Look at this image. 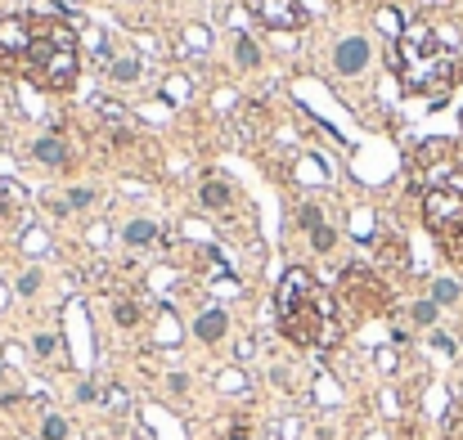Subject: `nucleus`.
Returning a JSON list of instances; mask_svg holds the SVG:
<instances>
[{"label":"nucleus","mask_w":463,"mask_h":440,"mask_svg":"<svg viewBox=\"0 0 463 440\" xmlns=\"http://www.w3.org/2000/svg\"><path fill=\"white\" fill-rule=\"evenodd\" d=\"M90 198H95L90 189H72V193H68V207H72V212H86V207H90Z\"/></svg>","instance_id":"obj_23"},{"label":"nucleus","mask_w":463,"mask_h":440,"mask_svg":"<svg viewBox=\"0 0 463 440\" xmlns=\"http://www.w3.org/2000/svg\"><path fill=\"white\" fill-rule=\"evenodd\" d=\"M41 28H45V18H36V14H9V18H0V63L18 72L23 59L32 54V45L41 41Z\"/></svg>","instance_id":"obj_4"},{"label":"nucleus","mask_w":463,"mask_h":440,"mask_svg":"<svg viewBox=\"0 0 463 440\" xmlns=\"http://www.w3.org/2000/svg\"><path fill=\"white\" fill-rule=\"evenodd\" d=\"M234 50H239V63H243V68H257V63H261V50H257V41H252V36H239Z\"/></svg>","instance_id":"obj_15"},{"label":"nucleus","mask_w":463,"mask_h":440,"mask_svg":"<svg viewBox=\"0 0 463 440\" xmlns=\"http://www.w3.org/2000/svg\"><path fill=\"white\" fill-rule=\"evenodd\" d=\"M459 292H463V288L455 283V279H436V283H432V301H436V305H455Z\"/></svg>","instance_id":"obj_14"},{"label":"nucleus","mask_w":463,"mask_h":440,"mask_svg":"<svg viewBox=\"0 0 463 440\" xmlns=\"http://www.w3.org/2000/svg\"><path fill=\"white\" fill-rule=\"evenodd\" d=\"M320 225H324L320 207H301V229H311V234H315V229H320Z\"/></svg>","instance_id":"obj_22"},{"label":"nucleus","mask_w":463,"mask_h":440,"mask_svg":"<svg viewBox=\"0 0 463 440\" xmlns=\"http://www.w3.org/2000/svg\"><path fill=\"white\" fill-rule=\"evenodd\" d=\"M311 243H315V252H333V243H337V229L333 225H320L311 234Z\"/></svg>","instance_id":"obj_17"},{"label":"nucleus","mask_w":463,"mask_h":440,"mask_svg":"<svg viewBox=\"0 0 463 440\" xmlns=\"http://www.w3.org/2000/svg\"><path fill=\"white\" fill-rule=\"evenodd\" d=\"M445 436H450V440H463V409H455V413H450V422H445Z\"/></svg>","instance_id":"obj_24"},{"label":"nucleus","mask_w":463,"mask_h":440,"mask_svg":"<svg viewBox=\"0 0 463 440\" xmlns=\"http://www.w3.org/2000/svg\"><path fill=\"white\" fill-rule=\"evenodd\" d=\"M252 14H257V23H265V28L275 32H288V28H301L306 23V9H301V0H248Z\"/></svg>","instance_id":"obj_7"},{"label":"nucleus","mask_w":463,"mask_h":440,"mask_svg":"<svg viewBox=\"0 0 463 440\" xmlns=\"http://www.w3.org/2000/svg\"><path fill=\"white\" fill-rule=\"evenodd\" d=\"M36 162H45V166H64L68 162V144L59 140V135H45V140H36Z\"/></svg>","instance_id":"obj_9"},{"label":"nucleus","mask_w":463,"mask_h":440,"mask_svg":"<svg viewBox=\"0 0 463 440\" xmlns=\"http://www.w3.org/2000/svg\"><path fill=\"white\" fill-rule=\"evenodd\" d=\"M229 202H234V189H229L225 180H207L203 185V207L207 212H225Z\"/></svg>","instance_id":"obj_10"},{"label":"nucleus","mask_w":463,"mask_h":440,"mask_svg":"<svg viewBox=\"0 0 463 440\" xmlns=\"http://www.w3.org/2000/svg\"><path fill=\"white\" fill-rule=\"evenodd\" d=\"M23 77L41 90H72L77 85V72H81V59H77V32L68 23H54L45 18L41 28V41L32 45V54L23 59Z\"/></svg>","instance_id":"obj_3"},{"label":"nucleus","mask_w":463,"mask_h":440,"mask_svg":"<svg viewBox=\"0 0 463 440\" xmlns=\"http://www.w3.org/2000/svg\"><path fill=\"white\" fill-rule=\"evenodd\" d=\"M126 243H131V248H149V243H157V225H153V220H131V225H126Z\"/></svg>","instance_id":"obj_13"},{"label":"nucleus","mask_w":463,"mask_h":440,"mask_svg":"<svg viewBox=\"0 0 463 440\" xmlns=\"http://www.w3.org/2000/svg\"><path fill=\"white\" fill-rule=\"evenodd\" d=\"M108 77H113V81H136V77H140V59H136V54L108 59Z\"/></svg>","instance_id":"obj_12"},{"label":"nucleus","mask_w":463,"mask_h":440,"mask_svg":"<svg viewBox=\"0 0 463 440\" xmlns=\"http://www.w3.org/2000/svg\"><path fill=\"white\" fill-rule=\"evenodd\" d=\"M41 436H45V440H68V422H64V418H54V413H50V418L41 422Z\"/></svg>","instance_id":"obj_18"},{"label":"nucleus","mask_w":463,"mask_h":440,"mask_svg":"<svg viewBox=\"0 0 463 440\" xmlns=\"http://www.w3.org/2000/svg\"><path fill=\"white\" fill-rule=\"evenodd\" d=\"M392 68L400 72V81L414 94H436V99L455 81V54L441 45L432 23H405V32L396 41V54H392Z\"/></svg>","instance_id":"obj_1"},{"label":"nucleus","mask_w":463,"mask_h":440,"mask_svg":"<svg viewBox=\"0 0 463 440\" xmlns=\"http://www.w3.org/2000/svg\"><path fill=\"white\" fill-rule=\"evenodd\" d=\"M436 310H441L436 301H419V305H414V324H423V328L436 324Z\"/></svg>","instance_id":"obj_20"},{"label":"nucleus","mask_w":463,"mask_h":440,"mask_svg":"<svg viewBox=\"0 0 463 440\" xmlns=\"http://www.w3.org/2000/svg\"><path fill=\"white\" fill-rule=\"evenodd\" d=\"M378 28H383V32H392L396 41H400V32H405V23H400V14H396V9H383V14H378Z\"/></svg>","instance_id":"obj_19"},{"label":"nucleus","mask_w":463,"mask_h":440,"mask_svg":"<svg viewBox=\"0 0 463 440\" xmlns=\"http://www.w3.org/2000/svg\"><path fill=\"white\" fill-rule=\"evenodd\" d=\"M423 220L436 238H459L463 234V193L455 189H423Z\"/></svg>","instance_id":"obj_5"},{"label":"nucleus","mask_w":463,"mask_h":440,"mask_svg":"<svg viewBox=\"0 0 463 440\" xmlns=\"http://www.w3.org/2000/svg\"><path fill=\"white\" fill-rule=\"evenodd\" d=\"M387 301L392 297H387L378 274H369V270H347L342 274V305H351L356 314H378Z\"/></svg>","instance_id":"obj_6"},{"label":"nucleus","mask_w":463,"mask_h":440,"mask_svg":"<svg viewBox=\"0 0 463 440\" xmlns=\"http://www.w3.org/2000/svg\"><path fill=\"white\" fill-rule=\"evenodd\" d=\"M36 288H41V274H36V270H28V274L18 279V292H23V297H32Z\"/></svg>","instance_id":"obj_25"},{"label":"nucleus","mask_w":463,"mask_h":440,"mask_svg":"<svg viewBox=\"0 0 463 440\" xmlns=\"http://www.w3.org/2000/svg\"><path fill=\"white\" fill-rule=\"evenodd\" d=\"M113 319H117L121 328H136V324H140V305H136V301H113Z\"/></svg>","instance_id":"obj_16"},{"label":"nucleus","mask_w":463,"mask_h":440,"mask_svg":"<svg viewBox=\"0 0 463 440\" xmlns=\"http://www.w3.org/2000/svg\"><path fill=\"white\" fill-rule=\"evenodd\" d=\"M364 68H369V41H364V36H347V41H337L333 72H342V77H360Z\"/></svg>","instance_id":"obj_8"},{"label":"nucleus","mask_w":463,"mask_h":440,"mask_svg":"<svg viewBox=\"0 0 463 440\" xmlns=\"http://www.w3.org/2000/svg\"><path fill=\"white\" fill-rule=\"evenodd\" d=\"M225 328H229V319H225V310H207L198 324H193V333H198L203 341H221L225 337Z\"/></svg>","instance_id":"obj_11"},{"label":"nucleus","mask_w":463,"mask_h":440,"mask_svg":"<svg viewBox=\"0 0 463 440\" xmlns=\"http://www.w3.org/2000/svg\"><path fill=\"white\" fill-rule=\"evenodd\" d=\"M54 346H59L54 333H36V337H32V350H36L41 360H45V355H54Z\"/></svg>","instance_id":"obj_21"},{"label":"nucleus","mask_w":463,"mask_h":440,"mask_svg":"<svg viewBox=\"0 0 463 440\" xmlns=\"http://www.w3.org/2000/svg\"><path fill=\"white\" fill-rule=\"evenodd\" d=\"M167 386H172V396H185V391H189V377H185V373H172V382H167Z\"/></svg>","instance_id":"obj_26"},{"label":"nucleus","mask_w":463,"mask_h":440,"mask_svg":"<svg viewBox=\"0 0 463 440\" xmlns=\"http://www.w3.org/2000/svg\"><path fill=\"white\" fill-rule=\"evenodd\" d=\"M279 328L284 337H292L297 346H315V341H333L337 324H333V301L320 292V283L292 265L288 279L279 283Z\"/></svg>","instance_id":"obj_2"}]
</instances>
